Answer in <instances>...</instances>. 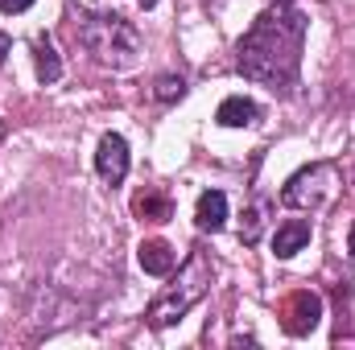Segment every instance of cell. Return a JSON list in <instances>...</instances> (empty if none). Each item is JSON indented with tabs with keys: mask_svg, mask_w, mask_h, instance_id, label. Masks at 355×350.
<instances>
[{
	"mask_svg": "<svg viewBox=\"0 0 355 350\" xmlns=\"http://www.w3.org/2000/svg\"><path fill=\"white\" fill-rule=\"evenodd\" d=\"M302 42H306V12L293 0H277L240 37L236 71L252 83H265L268 91H289L297 83Z\"/></svg>",
	"mask_w": 355,
	"mask_h": 350,
	"instance_id": "cell-1",
	"label": "cell"
},
{
	"mask_svg": "<svg viewBox=\"0 0 355 350\" xmlns=\"http://www.w3.org/2000/svg\"><path fill=\"white\" fill-rule=\"evenodd\" d=\"M79 42L91 50L99 66H112V71H128L141 54V33L120 12H83Z\"/></svg>",
	"mask_w": 355,
	"mask_h": 350,
	"instance_id": "cell-2",
	"label": "cell"
},
{
	"mask_svg": "<svg viewBox=\"0 0 355 350\" xmlns=\"http://www.w3.org/2000/svg\"><path fill=\"white\" fill-rule=\"evenodd\" d=\"M211 280H215V264H211V256H207V252H190V260H186V268L178 272V280L149 305L145 322H149L153 330H170V326H178V322L211 293Z\"/></svg>",
	"mask_w": 355,
	"mask_h": 350,
	"instance_id": "cell-3",
	"label": "cell"
},
{
	"mask_svg": "<svg viewBox=\"0 0 355 350\" xmlns=\"http://www.w3.org/2000/svg\"><path fill=\"white\" fill-rule=\"evenodd\" d=\"M331 185H335V165H331V161H314V165L297 169V174L285 181L281 202H285V206H293V210H314V206H322V202H327Z\"/></svg>",
	"mask_w": 355,
	"mask_h": 350,
	"instance_id": "cell-4",
	"label": "cell"
},
{
	"mask_svg": "<svg viewBox=\"0 0 355 350\" xmlns=\"http://www.w3.org/2000/svg\"><path fill=\"white\" fill-rule=\"evenodd\" d=\"M318 322H322V297H318V293H310V288H297V293L285 301L281 330H285L289 338H306Z\"/></svg>",
	"mask_w": 355,
	"mask_h": 350,
	"instance_id": "cell-5",
	"label": "cell"
},
{
	"mask_svg": "<svg viewBox=\"0 0 355 350\" xmlns=\"http://www.w3.org/2000/svg\"><path fill=\"white\" fill-rule=\"evenodd\" d=\"M95 174L103 177L107 185H120L128 177V140L120 132H103L99 149H95Z\"/></svg>",
	"mask_w": 355,
	"mask_h": 350,
	"instance_id": "cell-6",
	"label": "cell"
},
{
	"mask_svg": "<svg viewBox=\"0 0 355 350\" xmlns=\"http://www.w3.org/2000/svg\"><path fill=\"white\" fill-rule=\"evenodd\" d=\"M194 223H198V231H223V223H227V194H223V190L198 194Z\"/></svg>",
	"mask_w": 355,
	"mask_h": 350,
	"instance_id": "cell-7",
	"label": "cell"
},
{
	"mask_svg": "<svg viewBox=\"0 0 355 350\" xmlns=\"http://www.w3.org/2000/svg\"><path fill=\"white\" fill-rule=\"evenodd\" d=\"M306 243H310V223H306V219H289V223H281L277 235H272V252H277V260L297 256Z\"/></svg>",
	"mask_w": 355,
	"mask_h": 350,
	"instance_id": "cell-8",
	"label": "cell"
},
{
	"mask_svg": "<svg viewBox=\"0 0 355 350\" xmlns=\"http://www.w3.org/2000/svg\"><path fill=\"white\" fill-rule=\"evenodd\" d=\"M137 260H141V268H145L149 276H170L178 256L166 239H145V243L137 248Z\"/></svg>",
	"mask_w": 355,
	"mask_h": 350,
	"instance_id": "cell-9",
	"label": "cell"
},
{
	"mask_svg": "<svg viewBox=\"0 0 355 350\" xmlns=\"http://www.w3.org/2000/svg\"><path fill=\"white\" fill-rule=\"evenodd\" d=\"M257 116H261V107H257L252 99H244V95L223 99L219 111H215V120H219L223 128H248V124H257Z\"/></svg>",
	"mask_w": 355,
	"mask_h": 350,
	"instance_id": "cell-10",
	"label": "cell"
},
{
	"mask_svg": "<svg viewBox=\"0 0 355 350\" xmlns=\"http://www.w3.org/2000/svg\"><path fill=\"white\" fill-rule=\"evenodd\" d=\"M132 210H137V219H145V223H170V219H174V202H170V194H162V190L137 194V198H132Z\"/></svg>",
	"mask_w": 355,
	"mask_h": 350,
	"instance_id": "cell-11",
	"label": "cell"
},
{
	"mask_svg": "<svg viewBox=\"0 0 355 350\" xmlns=\"http://www.w3.org/2000/svg\"><path fill=\"white\" fill-rule=\"evenodd\" d=\"M33 62H37V79H42L46 87L62 79V62H58V54H54V42H50V37H37V42H33Z\"/></svg>",
	"mask_w": 355,
	"mask_h": 350,
	"instance_id": "cell-12",
	"label": "cell"
},
{
	"mask_svg": "<svg viewBox=\"0 0 355 350\" xmlns=\"http://www.w3.org/2000/svg\"><path fill=\"white\" fill-rule=\"evenodd\" d=\"M268 214V206L265 202H252L248 210H244V223H240V243H257L261 239V231H265V219Z\"/></svg>",
	"mask_w": 355,
	"mask_h": 350,
	"instance_id": "cell-13",
	"label": "cell"
},
{
	"mask_svg": "<svg viewBox=\"0 0 355 350\" xmlns=\"http://www.w3.org/2000/svg\"><path fill=\"white\" fill-rule=\"evenodd\" d=\"M182 91H186V83H182L178 75H162L157 87H153V95H157L162 103H174V99H182Z\"/></svg>",
	"mask_w": 355,
	"mask_h": 350,
	"instance_id": "cell-14",
	"label": "cell"
},
{
	"mask_svg": "<svg viewBox=\"0 0 355 350\" xmlns=\"http://www.w3.org/2000/svg\"><path fill=\"white\" fill-rule=\"evenodd\" d=\"M0 8L12 17V12H25V8H33V0H0Z\"/></svg>",
	"mask_w": 355,
	"mask_h": 350,
	"instance_id": "cell-15",
	"label": "cell"
},
{
	"mask_svg": "<svg viewBox=\"0 0 355 350\" xmlns=\"http://www.w3.org/2000/svg\"><path fill=\"white\" fill-rule=\"evenodd\" d=\"M8 50H12V42H8V33H0V66H4V58H8Z\"/></svg>",
	"mask_w": 355,
	"mask_h": 350,
	"instance_id": "cell-16",
	"label": "cell"
},
{
	"mask_svg": "<svg viewBox=\"0 0 355 350\" xmlns=\"http://www.w3.org/2000/svg\"><path fill=\"white\" fill-rule=\"evenodd\" d=\"M347 256H352V264H355V223H352V235H347Z\"/></svg>",
	"mask_w": 355,
	"mask_h": 350,
	"instance_id": "cell-17",
	"label": "cell"
}]
</instances>
